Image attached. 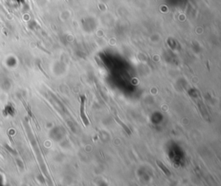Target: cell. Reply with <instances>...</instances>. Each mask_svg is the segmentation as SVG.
Returning a JSON list of instances; mask_svg holds the SVG:
<instances>
[{
  "label": "cell",
  "mask_w": 221,
  "mask_h": 186,
  "mask_svg": "<svg viewBox=\"0 0 221 186\" xmlns=\"http://www.w3.org/2000/svg\"><path fill=\"white\" fill-rule=\"evenodd\" d=\"M80 118L81 120L83 121L85 126H88L89 125V121L86 117V115L85 114V97L82 96L81 97V101H80Z\"/></svg>",
  "instance_id": "cell-1"
},
{
  "label": "cell",
  "mask_w": 221,
  "mask_h": 186,
  "mask_svg": "<svg viewBox=\"0 0 221 186\" xmlns=\"http://www.w3.org/2000/svg\"><path fill=\"white\" fill-rule=\"evenodd\" d=\"M157 164H158V165H159V166H160V167H161V168L162 169V170H163V171H164L165 173L167 172V175H169V172H168V171H167V168H164V166H163V165L161 164V162H159V161H157Z\"/></svg>",
  "instance_id": "cell-2"
}]
</instances>
